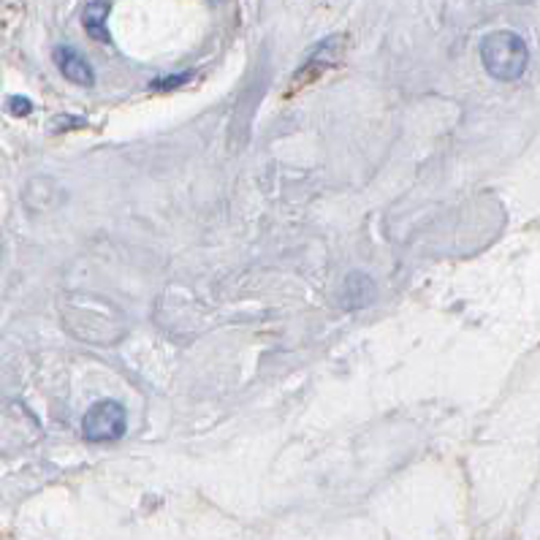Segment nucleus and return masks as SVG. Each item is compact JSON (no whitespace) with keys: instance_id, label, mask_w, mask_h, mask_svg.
<instances>
[{"instance_id":"nucleus-1","label":"nucleus","mask_w":540,"mask_h":540,"mask_svg":"<svg viewBox=\"0 0 540 540\" xmlns=\"http://www.w3.org/2000/svg\"><path fill=\"white\" fill-rule=\"evenodd\" d=\"M481 63L487 73L497 82H516L525 76L530 63V49L525 38L514 30H495L481 41Z\"/></svg>"},{"instance_id":"nucleus-2","label":"nucleus","mask_w":540,"mask_h":540,"mask_svg":"<svg viewBox=\"0 0 540 540\" xmlns=\"http://www.w3.org/2000/svg\"><path fill=\"white\" fill-rule=\"evenodd\" d=\"M125 408L117 400H101L90 405V410L82 419V435L90 443H111L125 435Z\"/></svg>"},{"instance_id":"nucleus-3","label":"nucleus","mask_w":540,"mask_h":540,"mask_svg":"<svg viewBox=\"0 0 540 540\" xmlns=\"http://www.w3.org/2000/svg\"><path fill=\"white\" fill-rule=\"evenodd\" d=\"M342 46H345V35H332L326 41H321L310 54L307 60L302 63V68L296 71L294 76V90L299 87H307L310 82L321 79L329 68H334L342 57Z\"/></svg>"},{"instance_id":"nucleus-4","label":"nucleus","mask_w":540,"mask_h":540,"mask_svg":"<svg viewBox=\"0 0 540 540\" xmlns=\"http://www.w3.org/2000/svg\"><path fill=\"white\" fill-rule=\"evenodd\" d=\"M52 60H54L57 71H60L68 82H73V84H79V87H92V84H95V71H92L90 60H87L76 46H71V43H57V46L52 49Z\"/></svg>"},{"instance_id":"nucleus-5","label":"nucleus","mask_w":540,"mask_h":540,"mask_svg":"<svg viewBox=\"0 0 540 540\" xmlns=\"http://www.w3.org/2000/svg\"><path fill=\"white\" fill-rule=\"evenodd\" d=\"M111 5L109 3H101V0H92L84 5V14H82V24H84V33L98 41V43H109V30H106V16H109Z\"/></svg>"},{"instance_id":"nucleus-6","label":"nucleus","mask_w":540,"mask_h":540,"mask_svg":"<svg viewBox=\"0 0 540 540\" xmlns=\"http://www.w3.org/2000/svg\"><path fill=\"white\" fill-rule=\"evenodd\" d=\"M8 109L14 111V114H30V109H33V103L27 101V98H8Z\"/></svg>"},{"instance_id":"nucleus-7","label":"nucleus","mask_w":540,"mask_h":540,"mask_svg":"<svg viewBox=\"0 0 540 540\" xmlns=\"http://www.w3.org/2000/svg\"><path fill=\"white\" fill-rule=\"evenodd\" d=\"M185 79H188V73H182V76H171V79H158V82H155V87H158V90H169V87H177V84H179V82H185Z\"/></svg>"}]
</instances>
